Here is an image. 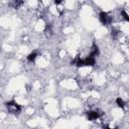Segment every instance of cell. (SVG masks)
<instances>
[{
	"label": "cell",
	"mask_w": 129,
	"mask_h": 129,
	"mask_svg": "<svg viewBox=\"0 0 129 129\" xmlns=\"http://www.w3.org/2000/svg\"><path fill=\"white\" fill-rule=\"evenodd\" d=\"M120 13H121V16H122V18L125 20V21H127V22H129V14L125 11V10H121L120 11Z\"/></svg>",
	"instance_id": "cell-10"
},
{
	"label": "cell",
	"mask_w": 129,
	"mask_h": 129,
	"mask_svg": "<svg viewBox=\"0 0 129 129\" xmlns=\"http://www.w3.org/2000/svg\"><path fill=\"white\" fill-rule=\"evenodd\" d=\"M99 53H100V49H99V47H98V45L96 44V43H94L93 45H92V48H91V55H93V56H97V55H99Z\"/></svg>",
	"instance_id": "cell-5"
},
{
	"label": "cell",
	"mask_w": 129,
	"mask_h": 129,
	"mask_svg": "<svg viewBox=\"0 0 129 129\" xmlns=\"http://www.w3.org/2000/svg\"><path fill=\"white\" fill-rule=\"evenodd\" d=\"M86 116L90 121H94L99 119L101 116H103V112L101 110H92V111L86 112Z\"/></svg>",
	"instance_id": "cell-3"
},
{
	"label": "cell",
	"mask_w": 129,
	"mask_h": 129,
	"mask_svg": "<svg viewBox=\"0 0 129 129\" xmlns=\"http://www.w3.org/2000/svg\"><path fill=\"white\" fill-rule=\"evenodd\" d=\"M36 56H37V53L33 51V52H31V53H29V54L27 55V60H28V61H30V62H32V61H34V60H35Z\"/></svg>",
	"instance_id": "cell-8"
},
{
	"label": "cell",
	"mask_w": 129,
	"mask_h": 129,
	"mask_svg": "<svg viewBox=\"0 0 129 129\" xmlns=\"http://www.w3.org/2000/svg\"><path fill=\"white\" fill-rule=\"evenodd\" d=\"M44 32H45V35H46V36L52 35V27H51L50 24H46L45 29H44Z\"/></svg>",
	"instance_id": "cell-7"
},
{
	"label": "cell",
	"mask_w": 129,
	"mask_h": 129,
	"mask_svg": "<svg viewBox=\"0 0 129 129\" xmlns=\"http://www.w3.org/2000/svg\"><path fill=\"white\" fill-rule=\"evenodd\" d=\"M8 112L10 114H13V115H18L20 112H21V106L19 104H17L16 102L14 101H10V102H7L5 104Z\"/></svg>",
	"instance_id": "cell-1"
},
{
	"label": "cell",
	"mask_w": 129,
	"mask_h": 129,
	"mask_svg": "<svg viewBox=\"0 0 129 129\" xmlns=\"http://www.w3.org/2000/svg\"><path fill=\"white\" fill-rule=\"evenodd\" d=\"M62 1H63V0H54V3H55V4H60Z\"/></svg>",
	"instance_id": "cell-11"
},
{
	"label": "cell",
	"mask_w": 129,
	"mask_h": 129,
	"mask_svg": "<svg viewBox=\"0 0 129 129\" xmlns=\"http://www.w3.org/2000/svg\"><path fill=\"white\" fill-rule=\"evenodd\" d=\"M116 104H117V106H118L119 108H122V109H123V108L125 107V102H124L120 97L116 99Z\"/></svg>",
	"instance_id": "cell-9"
},
{
	"label": "cell",
	"mask_w": 129,
	"mask_h": 129,
	"mask_svg": "<svg viewBox=\"0 0 129 129\" xmlns=\"http://www.w3.org/2000/svg\"><path fill=\"white\" fill-rule=\"evenodd\" d=\"M37 1H38V2H40V1H41V0H37Z\"/></svg>",
	"instance_id": "cell-12"
},
{
	"label": "cell",
	"mask_w": 129,
	"mask_h": 129,
	"mask_svg": "<svg viewBox=\"0 0 129 129\" xmlns=\"http://www.w3.org/2000/svg\"><path fill=\"white\" fill-rule=\"evenodd\" d=\"M111 36H112V38H113L114 40H117V39L120 37V31H119L118 29L113 28L112 31H111Z\"/></svg>",
	"instance_id": "cell-6"
},
{
	"label": "cell",
	"mask_w": 129,
	"mask_h": 129,
	"mask_svg": "<svg viewBox=\"0 0 129 129\" xmlns=\"http://www.w3.org/2000/svg\"><path fill=\"white\" fill-rule=\"evenodd\" d=\"M22 5H23V0H11V3H10V6H12L15 9L21 7Z\"/></svg>",
	"instance_id": "cell-4"
},
{
	"label": "cell",
	"mask_w": 129,
	"mask_h": 129,
	"mask_svg": "<svg viewBox=\"0 0 129 129\" xmlns=\"http://www.w3.org/2000/svg\"><path fill=\"white\" fill-rule=\"evenodd\" d=\"M99 20L104 25H110L112 23V21H113V18L108 12L102 11V12L99 13Z\"/></svg>",
	"instance_id": "cell-2"
}]
</instances>
